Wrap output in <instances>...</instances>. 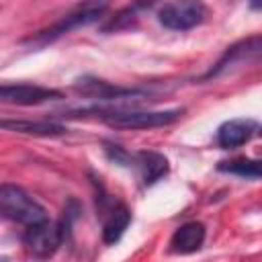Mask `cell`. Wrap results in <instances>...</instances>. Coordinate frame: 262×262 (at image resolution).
<instances>
[{"instance_id":"6da1fadb","label":"cell","mask_w":262,"mask_h":262,"mask_svg":"<svg viewBox=\"0 0 262 262\" xmlns=\"http://www.w3.org/2000/svg\"><path fill=\"white\" fill-rule=\"evenodd\" d=\"M84 113H94L100 117L108 127L115 129H158V127H168L176 123L182 117V108H166V111H125V108H82V111H72L68 117L84 115Z\"/></svg>"},{"instance_id":"7a4b0ae2","label":"cell","mask_w":262,"mask_h":262,"mask_svg":"<svg viewBox=\"0 0 262 262\" xmlns=\"http://www.w3.org/2000/svg\"><path fill=\"white\" fill-rule=\"evenodd\" d=\"M256 63H262V33L231 43L221 53V57L203 74V80H217L223 76H231Z\"/></svg>"},{"instance_id":"3957f363","label":"cell","mask_w":262,"mask_h":262,"mask_svg":"<svg viewBox=\"0 0 262 262\" xmlns=\"http://www.w3.org/2000/svg\"><path fill=\"white\" fill-rule=\"evenodd\" d=\"M108 4H111V0H86L78 8L70 10L66 16H61L59 20H55L51 27L39 31L37 35H31L27 39V43H31V45H47V43H53L59 37H63V35L80 29V27L92 25V23H96V20L102 18V14L106 12Z\"/></svg>"},{"instance_id":"277c9868","label":"cell","mask_w":262,"mask_h":262,"mask_svg":"<svg viewBox=\"0 0 262 262\" xmlns=\"http://www.w3.org/2000/svg\"><path fill=\"white\" fill-rule=\"evenodd\" d=\"M72 223H74L72 219L61 215V219H57V221L45 219V221L27 225L25 233H23L25 250L31 256H35V258H49V256H53L59 250V246H63L66 235L72 229Z\"/></svg>"},{"instance_id":"5b68a950","label":"cell","mask_w":262,"mask_h":262,"mask_svg":"<svg viewBox=\"0 0 262 262\" xmlns=\"http://www.w3.org/2000/svg\"><path fill=\"white\" fill-rule=\"evenodd\" d=\"M0 211L4 219H10L25 227L49 219L41 203H37L25 188L10 182H4L0 186Z\"/></svg>"},{"instance_id":"8992f818","label":"cell","mask_w":262,"mask_h":262,"mask_svg":"<svg viewBox=\"0 0 262 262\" xmlns=\"http://www.w3.org/2000/svg\"><path fill=\"white\" fill-rule=\"evenodd\" d=\"M209 6L203 0H168L158 10V20L168 31H190L203 25Z\"/></svg>"},{"instance_id":"52a82bcc","label":"cell","mask_w":262,"mask_h":262,"mask_svg":"<svg viewBox=\"0 0 262 262\" xmlns=\"http://www.w3.org/2000/svg\"><path fill=\"white\" fill-rule=\"evenodd\" d=\"M74 88L96 102H131V100H143L151 96L149 88H139V86H115L111 82H104L100 78L84 76L74 82Z\"/></svg>"},{"instance_id":"ba28073f","label":"cell","mask_w":262,"mask_h":262,"mask_svg":"<svg viewBox=\"0 0 262 262\" xmlns=\"http://www.w3.org/2000/svg\"><path fill=\"white\" fill-rule=\"evenodd\" d=\"M98 199V207L100 211L104 213V219H102V242L104 244H117L125 229L129 227L131 223V211L119 203V201H113L111 196H106L102 192V186H100V194L96 196Z\"/></svg>"},{"instance_id":"9c48e42d","label":"cell","mask_w":262,"mask_h":262,"mask_svg":"<svg viewBox=\"0 0 262 262\" xmlns=\"http://www.w3.org/2000/svg\"><path fill=\"white\" fill-rule=\"evenodd\" d=\"M63 94L59 90L37 86V84H2L0 88V100L6 104H18V106H35L47 100H57Z\"/></svg>"},{"instance_id":"30bf717a","label":"cell","mask_w":262,"mask_h":262,"mask_svg":"<svg viewBox=\"0 0 262 262\" xmlns=\"http://www.w3.org/2000/svg\"><path fill=\"white\" fill-rule=\"evenodd\" d=\"M256 131H258V123L254 119H246V117L229 119L217 127L215 141L221 149H235L248 143L256 135Z\"/></svg>"},{"instance_id":"8fae6325","label":"cell","mask_w":262,"mask_h":262,"mask_svg":"<svg viewBox=\"0 0 262 262\" xmlns=\"http://www.w3.org/2000/svg\"><path fill=\"white\" fill-rule=\"evenodd\" d=\"M133 166L139 170L141 180H143L145 186L156 184L170 170L168 158L164 154H160V151H154V149H141V151H137L133 156Z\"/></svg>"},{"instance_id":"7c38bea8","label":"cell","mask_w":262,"mask_h":262,"mask_svg":"<svg viewBox=\"0 0 262 262\" xmlns=\"http://www.w3.org/2000/svg\"><path fill=\"white\" fill-rule=\"evenodd\" d=\"M205 235H207V231L201 221H186L172 233L170 250L174 254H192L203 248Z\"/></svg>"},{"instance_id":"4fadbf2b","label":"cell","mask_w":262,"mask_h":262,"mask_svg":"<svg viewBox=\"0 0 262 262\" xmlns=\"http://www.w3.org/2000/svg\"><path fill=\"white\" fill-rule=\"evenodd\" d=\"M2 129L23 133V135H37V137H57V135L68 133V127L53 123V121H23V119H16V121L4 119Z\"/></svg>"},{"instance_id":"5bb4252c","label":"cell","mask_w":262,"mask_h":262,"mask_svg":"<svg viewBox=\"0 0 262 262\" xmlns=\"http://www.w3.org/2000/svg\"><path fill=\"white\" fill-rule=\"evenodd\" d=\"M219 172H227L239 178H262V160H252V158H237L229 162H219L217 166Z\"/></svg>"},{"instance_id":"9a60e30c","label":"cell","mask_w":262,"mask_h":262,"mask_svg":"<svg viewBox=\"0 0 262 262\" xmlns=\"http://www.w3.org/2000/svg\"><path fill=\"white\" fill-rule=\"evenodd\" d=\"M104 154H106V158H108L113 164H117V166H133V156H135V154L125 151L119 143L106 141V143H104Z\"/></svg>"},{"instance_id":"2e32d148","label":"cell","mask_w":262,"mask_h":262,"mask_svg":"<svg viewBox=\"0 0 262 262\" xmlns=\"http://www.w3.org/2000/svg\"><path fill=\"white\" fill-rule=\"evenodd\" d=\"M250 8H254V10H262V0H250Z\"/></svg>"},{"instance_id":"e0dca14e","label":"cell","mask_w":262,"mask_h":262,"mask_svg":"<svg viewBox=\"0 0 262 262\" xmlns=\"http://www.w3.org/2000/svg\"><path fill=\"white\" fill-rule=\"evenodd\" d=\"M260 135H262V129H260Z\"/></svg>"}]
</instances>
